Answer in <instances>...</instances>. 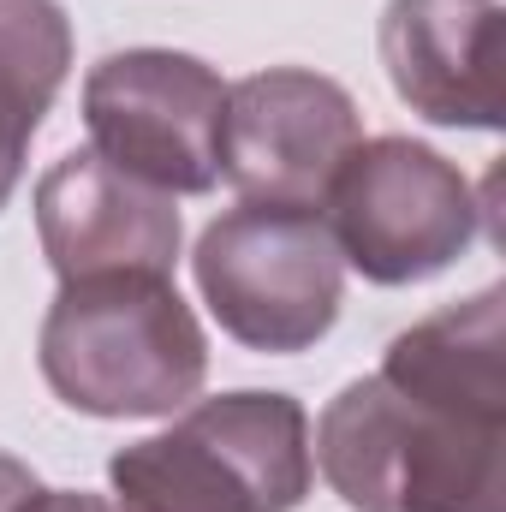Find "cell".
I'll use <instances>...</instances> for the list:
<instances>
[{
  "label": "cell",
  "instance_id": "cell-1",
  "mask_svg": "<svg viewBox=\"0 0 506 512\" xmlns=\"http://www.w3.org/2000/svg\"><path fill=\"white\" fill-rule=\"evenodd\" d=\"M310 459L352 512H506V286L393 334L316 417Z\"/></svg>",
  "mask_w": 506,
  "mask_h": 512
},
{
  "label": "cell",
  "instance_id": "cell-2",
  "mask_svg": "<svg viewBox=\"0 0 506 512\" xmlns=\"http://www.w3.org/2000/svg\"><path fill=\"white\" fill-rule=\"evenodd\" d=\"M42 382L84 417H173L209 376V340L173 274L60 280L42 316Z\"/></svg>",
  "mask_w": 506,
  "mask_h": 512
},
{
  "label": "cell",
  "instance_id": "cell-3",
  "mask_svg": "<svg viewBox=\"0 0 506 512\" xmlns=\"http://www.w3.org/2000/svg\"><path fill=\"white\" fill-rule=\"evenodd\" d=\"M310 483V417L274 387L191 399L161 435L108 459L120 512H292Z\"/></svg>",
  "mask_w": 506,
  "mask_h": 512
},
{
  "label": "cell",
  "instance_id": "cell-4",
  "mask_svg": "<svg viewBox=\"0 0 506 512\" xmlns=\"http://www.w3.org/2000/svg\"><path fill=\"white\" fill-rule=\"evenodd\" d=\"M191 274L221 334L268 358L328 340L346 304V256L310 209L239 203L215 215L191 251Z\"/></svg>",
  "mask_w": 506,
  "mask_h": 512
},
{
  "label": "cell",
  "instance_id": "cell-5",
  "mask_svg": "<svg viewBox=\"0 0 506 512\" xmlns=\"http://www.w3.org/2000/svg\"><path fill=\"white\" fill-rule=\"evenodd\" d=\"M328 233L376 286H417L453 268L483 233L477 185L417 137H364L328 185Z\"/></svg>",
  "mask_w": 506,
  "mask_h": 512
},
{
  "label": "cell",
  "instance_id": "cell-6",
  "mask_svg": "<svg viewBox=\"0 0 506 512\" xmlns=\"http://www.w3.org/2000/svg\"><path fill=\"white\" fill-rule=\"evenodd\" d=\"M221 114H227L221 72L179 48H120L102 54L84 78L90 149L167 197L215 191Z\"/></svg>",
  "mask_w": 506,
  "mask_h": 512
},
{
  "label": "cell",
  "instance_id": "cell-7",
  "mask_svg": "<svg viewBox=\"0 0 506 512\" xmlns=\"http://www.w3.org/2000/svg\"><path fill=\"white\" fill-rule=\"evenodd\" d=\"M364 143V120L346 84L310 66H268L227 84L221 179L245 203L322 215L340 161Z\"/></svg>",
  "mask_w": 506,
  "mask_h": 512
},
{
  "label": "cell",
  "instance_id": "cell-8",
  "mask_svg": "<svg viewBox=\"0 0 506 512\" xmlns=\"http://www.w3.org/2000/svg\"><path fill=\"white\" fill-rule=\"evenodd\" d=\"M381 66L393 96L429 126L501 131L506 6L501 0H387Z\"/></svg>",
  "mask_w": 506,
  "mask_h": 512
},
{
  "label": "cell",
  "instance_id": "cell-9",
  "mask_svg": "<svg viewBox=\"0 0 506 512\" xmlns=\"http://www.w3.org/2000/svg\"><path fill=\"white\" fill-rule=\"evenodd\" d=\"M36 239L60 280L84 274H173L185 227L167 191L102 161L96 149H66L36 179Z\"/></svg>",
  "mask_w": 506,
  "mask_h": 512
},
{
  "label": "cell",
  "instance_id": "cell-10",
  "mask_svg": "<svg viewBox=\"0 0 506 512\" xmlns=\"http://www.w3.org/2000/svg\"><path fill=\"white\" fill-rule=\"evenodd\" d=\"M72 72V18L60 0H0V209L12 203L30 137Z\"/></svg>",
  "mask_w": 506,
  "mask_h": 512
},
{
  "label": "cell",
  "instance_id": "cell-11",
  "mask_svg": "<svg viewBox=\"0 0 506 512\" xmlns=\"http://www.w3.org/2000/svg\"><path fill=\"white\" fill-rule=\"evenodd\" d=\"M18 512H120L108 495H84V489H36Z\"/></svg>",
  "mask_w": 506,
  "mask_h": 512
},
{
  "label": "cell",
  "instance_id": "cell-12",
  "mask_svg": "<svg viewBox=\"0 0 506 512\" xmlns=\"http://www.w3.org/2000/svg\"><path fill=\"white\" fill-rule=\"evenodd\" d=\"M36 489H42V483H36V471H30V465H18L12 453H0V512H18Z\"/></svg>",
  "mask_w": 506,
  "mask_h": 512
}]
</instances>
